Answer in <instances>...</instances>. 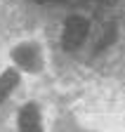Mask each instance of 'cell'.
I'll return each instance as SVG.
<instances>
[{"mask_svg": "<svg viewBox=\"0 0 125 132\" xmlns=\"http://www.w3.org/2000/svg\"><path fill=\"white\" fill-rule=\"evenodd\" d=\"M12 57H14V61H17L19 66H24L26 71H36V69H40V52H38V47L31 45V43L19 45V47L12 52Z\"/></svg>", "mask_w": 125, "mask_h": 132, "instance_id": "2", "label": "cell"}, {"mask_svg": "<svg viewBox=\"0 0 125 132\" xmlns=\"http://www.w3.org/2000/svg\"><path fill=\"white\" fill-rule=\"evenodd\" d=\"M87 36V21L83 16H69L66 24H64V33H61V40H64L66 50H76L80 47L83 40Z\"/></svg>", "mask_w": 125, "mask_h": 132, "instance_id": "1", "label": "cell"}, {"mask_svg": "<svg viewBox=\"0 0 125 132\" xmlns=\"http://www.w3.org/2000/svg\"><path fill=\"white\" fill-rule=\"evenodd\" d=\"M19 130L21 132H43V125H40V111L36 104H28L21 109L19 113Z\"/></svg>", "mask_w": 125, "mask_h": 132, "instance_id": "3", "label": "cell"}, {"mask_svg": "<svg viewBox=\"0 0 125 132\" xmlns=\"http://www.w3.org/2000/svg\"><path fill=\"white\" fill-rule=\"evenodd\" d=\"M36 3H47V0H36Z\"/></svg>", "mask_w": 125, "mask_h": 132, "instance_id": "5", "label": "cell"}, {"mask_svg": "<svg viewBox=\"0 0 125 132\" xmlns=\"http://www.w3.org/2000/svg\"><path fill=\"white\" fill-rule=\"evenodd\" d=\"M17 80H19V76H17V71H12V69L0 76V102L10 97V92L14 90V85H17Z\"/></svg>", "mask_w": 125, "mask_h": 132, "instance_id": "4", "label": "cell"}]
</instances>
